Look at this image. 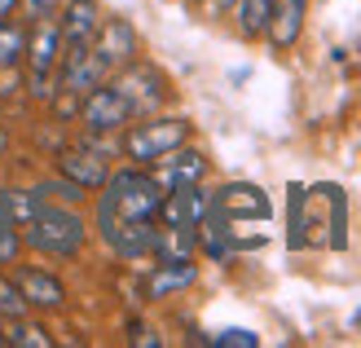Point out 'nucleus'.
<instances>
[{"instance_id":"f257e3e1","label":"nucleus","mask_w":361,"mask_h":348,"mask_svg":"<svg viewBox=\"0 0 361 348\" xmlns=\"http://www.w3.org/2000/svg\"><path fill=\"white\" fill-rule=\"evenodd\" d=\"M286 243L295 251L322 243V247H335L344 251L348 247V203H344V190L339 186H291V212H286Z\"/></svg>"},{"instance_id":"f03ea898","label":"nucleus","mask_w":361,"mask_h":348,"mask_svg":"<svg viewBox=\"0 0 361 348\" xmlns=\"http://www.w3.org/2000/svg\"><path fill=\"white\" fill-rule=\"evenodd\" d=\"M164 186L154 181V172H146L141 163L123 172H111L102 181V198H97V234L106 238L119 225H141V221H159L164 208Z\"/></svg>"},{"instance_id":"7ed1b4c3","label":"nucleus","mask_w":361,"mask_h":348,"mask_svg":"<svg viewBox=\"0 0 361 348\" xmlns=\"http://www.w3.org/2000/svg\"><path fill=\"white\" fill-rule=\"evenodd\" d=\"M84 238H88V221L71 203H53V198H40L23 225V243L40 256H53V260L80 256Z\"/></svg>"},{"instance_id":"20e7f679","label":"nucleus","mask_w":361,"mask_h":348,"mask_svg":"<svg viewBox=\"0 0 361 348\" xmlns=\"http://www.w3.org/2000/svg\"><path fill=\"white\" fill-rule=\"evenodd\" d=\"M62 58H66V44H62L58 18L31 23V31H27V84H31V97L49 102V97L62 93Z\"/></svg>"},{"instance_id":"39448f33","label":"nucleus","mask_w":361,"mask_h":348,"mask_svg":"<svg viewBox=\"0 0 361 348\" xmlns=\"http://www.w3.org/2000/svg\"><path fill=\"white\" fill-rule=\"evenodd\" d=\"M207 216H212V221H221L233 238H238V251H251L256 243H251V238H243V225H264L269 216H274V203H269V194H264L260 186L233 181V186H225V190L212 194Z\"/></svg>"},{"instance_id":"423d86ee","label":"nucleus","mask_w":361,"mask_h":348,"mask_svg":"<svg viewBox=\"0 0 361 348\" xmlns=\"http://www.w3.org/2000/svg\"><path fill=\"white\" fill-rule=\"evenodd\" d=\"M185 141H190V119H180V115H146L141 124H133L128 133H123L119 150L133 163H141V168H154L159 159L180 150Z\"/></svg>"},{"instance_id":"0eeeda50","label":"nucleus","mask_w":361,"mask_h":348,"mask_svg":"<svg viewBox=\"0 0 361 348\" xmlns=\"http://www.w3.org/2000/svg\"><path fill=\"white\" fill-rule=\"evenodd\" d=\"M111 84L119 88V97L128 102L133 119H146V115H154L159 106L168 102V80H164V71L150 66V62H128V66H119L115 76H111Z\"/></svg>"},{"instance_id":"6e6552de","label":"nucleus","mask_w":361,"mask_h":348,"mask_svg":"<svg viewBox=\"0 0 361 348\" xmlns=\"http://www.w3.org/2000/svg\"><path fill=\"white\" fill-rule=\"evenodd\" d=\"M80 124L88 133H119L123 124H133V111H128V102L119 97V88L106 80L93 93L80 97Z\"/></svg>"},{"instance_id":"1a4fd4ad","label":"nucleus","mask_w":361,"mask_h":348,"mask_svg":"<svg viewBox=\"0 0 361 348\" xmlns=\"http://www.w3.org/2000/svg\"><path fill=\"white\" fill-rule=\"evenodd\" d=\"M58 172L66 181H75L80 190H102V181L111 176V163H106L102 145L84 141V145H66V150L58 155Z\"/></svg>"},{"instance_id":"9d476101","label":"nucleus","mask_w":361,"mask_h":348,"mask_svg":"<svg viewBox=\"0 0 361 348\" xmlns=\"http://www.w3.org/2000/svg\"><path fill=\"white\" fill-rule=\"evenodd\" d=\"M88 49H93L97 62L115 76L119 66H128L137 58V31L123 23V18H102V31L93 35V44H88Z\"/></svg>"},{"instance_id":"9b49d317","label":"nucleus","mask_w":361,"mask_h":348,"mask_svg":"<svg viewBox=\"0 0 361 348\" xmlns=\"http://www.w3.org/2000/svg\"><path fill=\"white\" fill-rule=\"evenodd\" d=\"M9 278L18 282V291H23L27 308H62L66 304V287L53 278L49 269H35V265H18Z\"/></svg>"},{"instance_id":"f8f14e48","label":"nucleus","mask_w":361,"mask_h":348,"mask_svg":"<svg viewBox=\"0 0 361 348\" xmlns=\"http://www.w3.org/2000/svg\"><path fill=\"white\" fill-rule=\"evenodd\" d=\"M58 31H62V44L66 49H84L93 44V35L102 31V5L97 0H71L58 18Z\"/></svg>"},{"instance_id":"ddd939ff","label":"nucleus","mask_w":361,"mask_h":348,"mask_svg":"<svg viewBox=\"0 0 361 348\" xmlns=\"http://www.w3.org/2000/svg\"><path fill=\"white\" fill-rule=\"evenodd\" d=\"M207 176V155H198V150H172L154 163V181L164 190H176V186H198V181Z\"/></svg>"},{"instance_id":"4468645a","label":"nucleus","mask_w":361,"mask_h":348,"mask_svg":"<svg viewBox=\"0 0 361 348\" xmlns=\"http://www.w3.org/2000/svg\"><path fill=\"white\" fill-rule=\"evenodd\" d=\"M198 282V265H194V256H176V260H159L150 269V278H146V296L150 300H168L176 296V291H185Z\"/></svg>"},{"instance_id":"2eb2a0df","label":"nucleus","mask_w":361,"mask_h":348,"mask_svg":"<svg viewBox=\"0 0 361 348\" xmlns=\"http://www.w3.org/2000/svg\"><path fill=\"white\" fill-rule=\"evenodd\" d=\"M304 13H309V0H274V13H269V40L274 49H291L304 31Z\"/></svg>"},{"instance_id":"dca6fc26","label":"nucleus","mask_w":361,"mask_h":348,"mask_svg":"<svg viewBox=\"0 0 361 348\" xmlns=\"http://www.w3.org/2000/svg\"><path fill=\"white\" fill-rule=\"evenodd\" d=\"M27 58V27H18L13 18L0 23V71H18V62Z\"/></svg>"},{"instance_id":"f3484780","label":"nucleus","mask_w":361,"mask_h":348,"mask_svg":"<svg viewBox=\"0 0 361 348\" xmlns=\"http://www.w3.org/2000/svg\"><path fill=\"white\" fill-rule=\"evenodd\" d=\"M238 31L247 35V40H260V35L269 31V13H274V0H238Z\"/></svg>"},{"instance_id":"a211bd4d","label":"nucleus","mask_w":361,"mask_h":348,"mask_svg":"<svg viewBox=\"0 0 361 348\" xmlns=\"http://www.w3.org/2000/svg\"><path fill=\"white\" fill-rule=\"evenodd\" d=\"M13 326L5 331V344H18V348H53V335L35 322H23V318H9Z\"/></svg>"},{"instance_id":"6ab92c4d","label":"nucleus","mask_w":361,"mask_h":348,"mask_svg":"<svg viewBox=\"0 0 361 348\" xmlns=\"http://www.w3.org/2000/svg\"><path fill=\"white\" fill-rule=\"evenodd\" d=\"M0 313L5 318H23L27 313V300H23V291H18L13 278H0Z\"/></svg>"},{"instance_id":"aec40b11","label":"nucleus","mask_w":361,"mask_h":348,"mask_svg":"<svg viewBox=\"0 0 361 348\" xmlns=\"http://www.w3.org/2000/svg\"><path fill=\"white\" fill-rule=\"evenodd\" d=\"M207 344H216V348H256V344H260V335H256V331H243V326H229V331L212 335Z\"/></svg>"},{"instance_id":"412c9836","label":"nucleus","mask_w":361,"mask_h":348,"mask_svg":"<svg viewBox=\"0 0 361 348\" xmlns=\"http://www.w3.org/2000/svg\"><path fill=\"white\" fill-rule=\"evenodd\" d=\"M18 9L27 23H44V18H58V0H23Z\"/></svg>"},{"instance_id":"4be33fe9","label":"nucleus","mask_w":361,"mask_h":348,"mask_svg":"<svg viewBox=\"0 0 361 348\" xmlns=\"http://www.w3.org/2000/svg\"><path fill=\"white\" fill-rule=\"evenodd\" d=\"M133 344H159V335L150 331V326H137L133 322Z\"/></svg>"},{"instance_id":"5701e85b","label":"nucleus","mask_w":361,"mask_h":348,"mask_svg":"<svg viewBox=\"0 0 361 348\" xmlns=\"http://www.w3.org/2000/svg\"><path fill=\"white\" fill-rule=\"evenodd\" d=\"M18 5H23V0H0V23H5V18H18Z\"/></svg>"}]
</instances>
